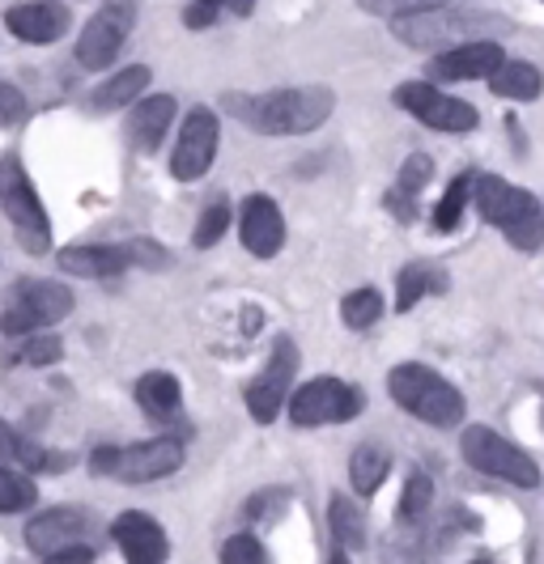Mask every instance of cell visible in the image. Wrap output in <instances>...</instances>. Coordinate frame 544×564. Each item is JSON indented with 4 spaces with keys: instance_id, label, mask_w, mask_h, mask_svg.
<instances>
[{
    "instance_id": "cell-30",
    "label": "cell",
    "mask_w": 544,
    "mask_h": 564,
    "mask_svg": "<svg viewBox=\"0 0 544 564\" xmlns=\"http://www.w3.org/2000/svg\"><path fill=\"white\" fill-rule=\"evenodd\" d=\"M341 318L353 332H366L383 318V293L378 289H353L341 302Z\"/></svg>"
},
{
    "instance_id": "cell-12",
    "label": "cell",
    "mask_w": 544,
    "mask_h": 564,
    "mask_svg": "<svg viewBox=\"0 0 544 564\" xmlns=\"http://www.w3.org/2000/svg\"><path fill=\"white\" fill-rule=\"evenodd\" d=\"M294 373H298V348H294V339L281 336L273 344V357H268V366L259 373L256 382L247 387V412H252V421L259 424H273L277 421V412L289 403V382H294Z\"/></svg>"
},
{
    "instance_id": "cell-4",
    "label": "cell",
    "mask_w": 544,
    "mask_h": 564,
    "mask_svg": "<svg viewBox=\"0 0 544 564\" xmlns=\"http://www.w3.org/2000/svg\"><path fill=\"white\" fill-rule=\"evenodd\" d=\"M0 208L9 217V226L18 234L26 254H47L52 251V221L47 208L34 192V183L26 178V170L18 158H0Z\"/></svg>"
},
{
    "instance_id": "cell-40",
    "label": "cell",
    "mask_w": 544,
    "mask_h": 564,
    "mask_svg": "<svg viewBox=\"0 0 544 564\" xmlns=\"http://www.w3.org/2000/svg\"><path fill=\"white\" fill-rule=\"evenodd\" d=\"M209 4H226V9H234V13H252L256 0H209Z\"/></svg>"
},
{
    "instance_id": "cell-18",
    "label": "cell",
    "mask_w": 544,
    "mask_h": 564,
    "mask_svg": "<svg viewBox=\"0 0 544 564\" xmlns=\"http://www.w3.org/2000/svg\"><path fill=\"white\" fill-rule=\"evenodd\" d=\"M4 26L22 43H56L68 30V9L60 0H26V4H13L4 13Z\"/></svg>"
},
{
    "instance_id": "cell-1",
    "label": "cell",
    "mask_w": 544,
    "mask_h": 564,
    "mask_svg": "<svg viewBox=\"0 0 544 564\" xmlns=\"http://www.w3.org/2000/svg\"><path fill=\"white\" fill-rule=\"evenodd\" d=\"M222 107L238 115L259 137H307L323 128V119L337 107V94L328 85L273 89V94H226Z\"/></svg>"
},
{
    "instance_id": "cell-15",
    "label": "cell",
    "mask_w": 544,
    "mask_h": 564,
    "mask_svg": "<svg viewBox=\"0 0 544 564\" xmlns=\"http://www.w3.org/2000/svg\"><path fill=\"white\" fill-rule=\"evenodd\" d=\"M111 535L128 564H167V556H171V539H167V531L158 527V518H149V513H141V509L119 513L111 527Z\"/></svg>"
},
{
    "instance_id": "cell-34",
    "label": "cell",
    "mask_w": 544,
    "mask_h": 564,
    "mask_svg": "<svg viewBox=\"0 0 544 564\" xmlns=\"http://www.w3.org/2000/svg\"><path fill=\"white\" fill-rule=\"evenodd\" d=\"M222 564H268V552H264V543L252 531H238V535L226 539Z\"/></svg>"
},
{
    "instance_id": "cell-38",
    "label": "cell",
    "mask_w": 544,
    "mask_h": 564,
    "mask_svg": "<svg viewBox=\"0 0 544 564\" xmlns=\"http://www.w3.org/2000/svg\"><path fill=\"white\" fill-rule=\"evenodd\" d=\"M18 451H22V437L9 429V424L0 421V467H9V463H18Z\"/></svg>"
},
{
    "instance_id": "cell-42",
    "label": "cell",
    "mask_w": 544,
    "mask_h": 564,
    "mask_svg": "<svg viewBox=\"0 0 544 564\" xmlns=\"http://www.w3.org/2000/svg\"><path fill=\"white\" fill-rule=\"evenodd\" d=\"M472 564H493V561H472Z\"/></svg>"
},
{
    "instance_id": "cell-21",
    "label": "cell",
    "mask_w": 544,
    "mask_h": 564,
    "mask_svg": "<svg viewBox=\"0 0 544 564\" xmlns=\"http://www.w3.org/2000/svg\"><path fill=\"white\" fill-rule=\"evenodd\" d=\"M137 403H141V412L149 421H171V416H179V403H183L179 378L167 373V369L141 373V382H137Z\"/></svg>"
},
{
    "instance_id": "cell-36",
    "label": "cell",
    "mask_w": 544,
    "mask_h": 564,
    "mask_svg": "<svg viewBox=\"0 0 544 564\" xmlns=\"http://www.w3.org/2000/svg\"><path fill=\"white\" fill-rule=\"evenodd\" d=\"M26 98L13 89V85L0 82V119H26Z\"/></svg>"
},
{
    "instance_id": "cell-41",
    "label": "cell",
    "mask_w": 544,
    "mask_h": 564,
    "mask_svg": "<svg viewBox=\"0 0 544 564\" xmlns=\"http://www.w3.org/2000/svg\"><path fill=\"white\" fill-rule=\"evenodd\" d=\"M328 564H349V552H344V547H337V552H332V561Z\"/></svg>"
},
{
    "instance_id": "cell-10",
    "label": "cell",
    "mask_w": 544,
    "mask_h": 564,
    "mask_svg": "<svg viewBox=\"0 0 544 564\" xmlns=\"http://www.w3.org/2000/svg\"><path fill=\"white\" fill-rule=\"evenodd\" d=\"M396 107H404L408 115H417L426 128L434 132H472L481 123V111L463 98L442 94L434 82H404L396 89Z\"/></svg>"
},
{
    "instance_id": "cell-27",
    "label": "cell",
    "mask_w": 544,
    "mask_h": 564,
    "mask_svg": "<svg viewBox=\"0 0 544 564\" xmlns=\"http://www.w3.org/2000/svg\"><path fill=\"white\" fill-rule=\"evenodd\" d=\"M328 527H332L337 547H344V552H362L366 547V513L358 509V501H349L341 492L328 506Z\"/></svg>"
},
{
    "instance_id": "cell-19",
    "label": "cell",
    "mask_w": 544,
    "mask_h": 564,
    "mask_svg": "<svg viewBox=\"0 0 544 564\" xmlns=\"http://www.w3.org/2000/svg\"><path fill=\"white\" fill-rule=\"evenodd\" d=\"M60 268L68 276H86V281H107V276H119L128 268H137L132 259V247L119 242V247H64L60 251Z\"/></svg>"
},
{
    "instance_id": "cell-28",
    "label": "cell",
    "mask_w": 544,
    "mask_h": 564,
    "mask_svg": "<svg viewBox=\"0 0 544 564\" xmlns=\"http://www.w3.org/2000/svg\"><path fill=\"white\" fill-rule=\"evenodd\" d=\"M430 509H434V480L426 476V471H413L401 492L396 518H401L404 527H422V522L430 518Z\"/></svg>"
},
{
    "instance_id": "cell-2",
    "label": "cell",
    "mask_w": 544,
    "mask_h": 564,
    "mask_svg": "<svg viewBox=\"0 0 544 564\" xmlns=\"http://www.w3.org/2000/svg\"><path fill=\"white\" fill-rule=\"evenodd\" d=\"M472 199H477L481 217L502 229L515 251H536L544 242V204L532 192L506 183L502 174H477Z\"/></svg>"
},
{
    "instance_id": "cell-3",
    "label": "cell",
    "mask_w": 544,
    "mask_h": 564,
    "mask_svg": "<svg viewBox=\"0 0 544 564\" xmlns=\"http://www.w3.org/2000/svg\"><path fill=\"white\" fill-rule=\"evenodd\" d=\"M387 391L408 416L434 424V429H456L463 421V412H468V403H463L456 387L442 373H434L430 366H417V361H404V366L392 369L387 373Z\"/></svg>"
},
{
    "instance_id": "cell-24",
    "label": "cell",
    "mask_w": 544,
    "mask_h": 564,
    "mask_svg": "<svg viewBox=\"0 0 544 564\" xmlns=\"http://www.w3.org/2000/svg\"><path fill=\"white\" fill-rule=\"evenodd\" d=\"M447 272L438 263H404L401 281H396V311L408 314L422 297L430 293H447Z\"/></svg>"
},
{
    "instance_id": "cell-11",
    "label": "cell",
    "mask_w": 544,
    "mask_h": 564,
    "mask_svg": "<svg viewBox=\"0 0 544 564\" xmlns=\"http://www.w3.org/2000/svg\"><path fill=\"white\" fill-rule=\"evenodd\" d=\"M217 141H222V123H217V111L209 107H192L183 128H179V141H174L171 153V174L179 183H196L209 174L213 158H217Z\"/></svg>"
},
{
    "instance_id": "cell-7",
    "label": "cell",
    "mask_w": 544,
    "mask_h": 564,
    "mask_svg": "<svg viewBox=\"0 0 544 564\" xmlns=\"http://www.w3.org/2000/svg\"><path fill=\"white\" fill-rule=\"evenodd\" d=\"M502 22L489 18V13H413V18H396V39H404L408 47H422V52H451L459 43H477L472 34H486L498 30Z\"/></svg>"
},
{
    "instance_id": "cell-8",
    "label": "cell",
    "mask_w": 544,
    "mask_h": 564,
    "mask_svg": "<svg viewBox=\"0 0 544 564\" xmlns=\"http://www.w3.org/2000/svg\"><path fill=\"white\" fill-rule=\"evenodd\" d=\"M366 395L358 387H349L341 378H311L307 387H298L289 395V421L298 429H319V424H344L362 416Z\"/></svg>"
},
{
    "instance_id": "cell-29",
    "label": "cell",
    "mask_w": 544,
    "mask_h": 564,
    "mask_svg": "<svg viewBox=\"0 0 544 564\" xmlns=\"http://www.w3.org/2000/svg\"><path fill=\"white\" fill-rule=\"evenodd\" d=\"M477 192V174L472 170H463L459 178H451V187H447V196L438 199V208H434V229H456L459 217H463V208H468V199Z\"/></svg>"
},
{
    "instance_id": "cell-35",
    "label": "cell",
    "mask_w": 544,
    "mask_h": 564,
    "mask_svg": "<svg viewBox=\"0 0 544 564\" xmlns=\"http://www.w3.org/2000/svg\"><path fill=\"white\" fill-rule=\"evenodd\" d=\"M60 352H64V344H60L56 336H39V332H34V336L22 344L18 361H22V366H34V369H39V366H56Z\"/></svg>"
},
{
    "instance_id": "cell-9",
    "label": "cell",
    "mask_w": 544,
    "mask_h": 564,
    "mask_svg": "<svg viewBox=\"0 0 544 564\" xmlns=\"http://www.w3.org/2000/svg\"><path fill=\"white\" fill-rule=\"evenodd\" d=\"M73 314V293L60 281H34V284H18L9 311L0 318V332L4 336H34L43 327H56L60 318Z\"/></svg>"
},
{
    "instance_id": "cell-17",
    "label": "cell",
    "mask_w": 544,
    "mask_h": 564,
    "mask_svg": "<svg viewBox=\"0 0 544 564\" xmlns=\"http://www.w3.org/2000/svg\"><path fill=\"white\" fill-rule=\"evenodd\" d=\"M82 535H89V518L82 509H47V513H34L26 527V543L39 556H52L64 552L73 543H82Z\"/></svg>"
},
{
    "instance_id": "cell-39",
    "label": "cell",
    "mask_w": 544,
    "mask_h": 564,
    "mask_svg": "<svg viewBox=\"0 0 544 564\" xmlns=\"http://www.w3.org/2000/svg\"><path fill=\"white\" fill-rule=\"evenodd\" d=\"M183 18H188V26H192V30L213 26V18H217V4H209V0H196V4H192Z\"/></svg>"
},
{
    "instance_id": "cell-37",
    "label": "cell",
    "mask_w": 544,
    "mask_h": 564,
    "mask_svg": "<svg viewBox=\"0 0 544 564\" xmlns=\"http://www.w3.org/2000/svg\"><path fill=\"white\" fill-rule=\"evenodd\" d=\"M43 564H94V547H86V543H73V547H64V552L43 556Z\"/></svg>"
},
{
    "instance_id": "cell-5",
    "label": "cell",
    "mask_w": 544,
    "mask_h": 564,
    "mask_svg": "<svg viewBox=\"0 0 544 564\" xmlns=\"http://www.w3.org/2000/svg\"><path fill=\"white\" fill-rule=\"evenodd\" d=\"M183 467V442L174 437H149L141 446H103L89 454L94 476H115L119 484H153L167 480Z\"/></svg>"
},
{
    "instance_id": "cell-22",
    "label": "cell",
    "mask_w": 544,
    "mask_h": 564,
    "mask_svg": "<svg viewBox=\"0 0 544 564\" xmlns=\"http://www.w3.org/2000/svg\"><path fill=\"white\" fill-rule=\"evenodd\" d=\"M489 89L498 98H511V102H536L544 94V73L527 59H506L493 77H489Z\"/></svg>"
},
{
    "instance_id": "cell-23",
    "label": "cell",
    "mask_w": 544,
    "mask_h": 564,
    "mask_svg": "<svg viewBox=\"0 0 544 564\" xmlns=\"http://www.w3.org/2000/svg\"><path fill=\"white\" fill-rule=\"evenodd\" d=\"M430 174H434V162L426 158V153H413V158L401 166L396 187L387 192V208H392L401 221H413V217H417V192L430 183Z\"/></svg>"
},
{
    "instance_id": "cell-13",
    "label": "cell",
    "mask_w": 544,
    "mask_h": 564,
    "mask_svg": "<svg viewBox=\"0 0 544 564\" xmlns=\"http://www.w3.org/2000/svg\"><path fill=\"white\" fill-rule=\"evenodd\" d=\"M132 22H137V13H132V4H128V0H111V4H103V9L86 22L82 39H77V64L89 68V73L107 68V64L119 56V47H124V39H128Z\"/></svg>"
},
{
    "instance_id": "cell-25",
    "label": "cell",
    "mask_w": 544,
    "mask_h": 564,
    "mask_svg": "<svg viewBox=\"0 0 544 564\" xmlns=\"http://www.w3.org/2000/svg\"><path fill=\"white\" fill-rule=\"evenodd\" d=\"M149 68L145 64H132V68H124V73H115L111 82L103 85L94 98H89V107L94 111H119V107H132V102H141L137 94H145L149 89Z\"/></svg>"
},
{
    "instance_id": "cell-32",
    "label": "cell",
    "mask_w": 544,
    "mask_h": 564,
    "mask_svg": "<svg viewBox=\"0 0 544 564\" xmlns=\"http://www.w3.org/2000/svg\"><path fill=\"white\" fill-rule=\"evenodd\" d=\"M226 229H230V204H226V199H213V204H209V208L201 213V221H196V234H192V242H196L201 251H204V247H217Z\"/></svg>"
},
{
    "instance_id": "cell-31",
    "label": "cell",
    "mask_w": 544,
    "mask_h": 564,
    "mask_svg": "<svg viewBox=\"0 0 544 564\" xmlns=\"http://www.w3.org/2000/svg\"><path fill=\"white\" fill-rule=\"evenodd\" d=\"M39 501V488L30 476L22 471H9V467H0V513H22Z\"/></svg>"
},
{
    "instance_id": "cell-33",
    "label": "cell",
    "mask_w": 544,
    "mask_h": 564,
    "mask_svg": "<svg viewBox=\"0 0 544 564\" xmlns=\"http://www.w3.org/2000/svg\"><path fill=\"white\" fill-rule=\"evenodd\" d=\"M374 18H413V13H430V9H447L451 0H358Z\"/></svg>"
},
{
    "instance_id": "cell-14",
    "label": "cell",
    "mask_w": 544,
    "mask_h": 564,
    "mask_svg": "<svg viewBox=\"0 0 544 564\" xmlns=\"http://www.w3.org/2000/svg\"><path fill=\"white\" fill-rule=\"evenodd\" d=\"M502 64H506L502 47L477 39V43H459L451 52H438L430 59V82H481V77L489 82Z\"/></svg>"
},
{
    "instance_id": "cell-16",
    "label": "cell",
    "mask_w": 544,
    "mask_h": 564,
    "mask_svg": "<svg viewBox=\"0 0 544 564\" xmlns=\"http://www.w3.org/2000/svg\"><path fill=\"white\" fill-rule=\"evenodd\" d=\"M238 234H243V247L256 259H273L286 247V217L268 196H247L243 217H238Z\"/></svg>"
},
{
    "instance_id": "cell-20",
    "label": "cell",
    "mask_w": 544,
    "mask_h": 564,
    "mask_svg": "<svg viewBox=\"0 0 544 564\" xmlns=\"http://www.w3.org/2000/svg\"><path fill=\"white\" fill-rule=\"evenodd\" d=\"M174 123V94H149L141 102H132L128 115V141L137 144L141 153H153L158 144L167 141Z\"/></svg>"
},
{
    "instance_id": "cell-26",
    "label": "cell",
    "mask_w": 544,
    "mask_h": 564,
    "mask_svg": "<svg viewBox=\"0 0 544 564\" xmlns=\"http://www.w3.org/2000/svg\"><path fill=\"white\" fill-rule=\"evenodd\" d=\"M387 471H392V454L383 451V446H358L353 458H349V484H353V492L358 497H374L378 492V484L387 480Z\"/></svg>"
},
{
    "instance_id": "cell-6",
    "label": "cell",
    "mask_w": 544,
    "mask_h": 564,
    "mask_svg": "<svg viewBox=\"0 0 544 564\" xmlns=\"http://www.w3.org/2000/svg\"><path fill=\"white\" fill-rule=\"evenodd\" d=\"M459 451H463V463L477 467L481 476L506 480L515 488H536L541 484V467L532 463V454H523L515 442H506L489 424H468L463 437H459Z\"/></svg>"
}]
</instances>
